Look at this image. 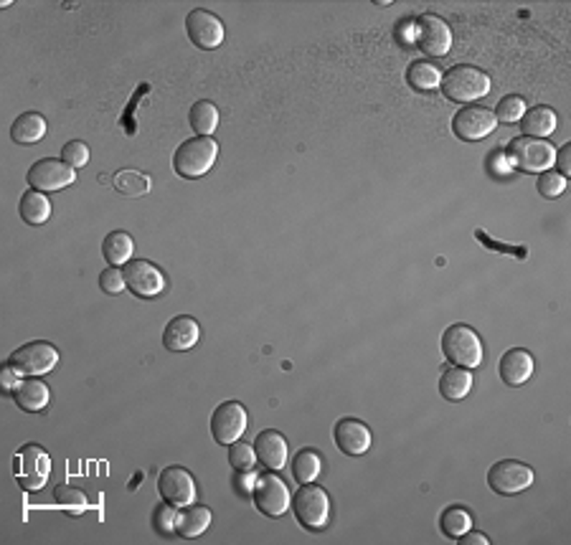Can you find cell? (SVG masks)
<instances>
[{
    "label": "cell",
    "instance_id": "1",
    "mask_svg": "<svg viewBox=\"0 0 571 545\" xmlns=\"http://www.w3.org/2000/svg\"><path fill=\"white\" fill-rule=\"evenodd\" d=\"M442 95L457 104H473L475 99L490 95V76L470 64H457L439 81Z\"/></svg>",
    "mask_w": 571,
    "mask_h": 545
},
{
    "label": "cell",
    "instance_id": "2",
    "mask_svg": "<svg viewBox=\"0 0 571 545\" xmlns=\"http://www.w3.org/2000/svg\"><path fill=\"white\" fill-rule=\"evenodd\" d=\"M216 155H219L216 140L213 137H204V134H196V137L186 140L178 150L173 152V170L181 178H201V175H206L213 168Z\"/></svg>",
    "mask_w": 571,
    "mask_h": 545
},
{
    "label": "cell",
    "instance_id": "3",
    "mask_svg": "<svg viewBox=\"0 0 571 545\" xmlns=\"http://www.w3.org/2000/svg\"><path fill=\"white\" fill-rule=\"evenodd\" d=\"M442 353L459 368H477L482 363V342L470 325H450L442 335Z\"/></svg>",
    "mask_w": 571,
    "mask_h": 545
},
{
    "label": "cell",
    "instance_id": "4",
    "mask_svg": "<svg viewBox=\"0 0 571 545\" xmlns=\"http://www.w3.org/2000/svg\"><path fill=\"white\" fill-rule=\"evenodd\" d=\"M13 472H16V480H19L20 487L28 489V492H36L49 482L51 457L38 444H26L13 457Z\"/></svg>",
    "mask_w": 571,
    "mask_h": 545
},
{
    "label": "cell",
    "instance_id": "5",
    "mask_svg": "<svg viewBox=\"0 0 571 545\" xmlns=\"http://www.w3.org/2000/svg\"><path fill=\"white\" fill-rule=\"evenodd\" d=\"M553 157H556L553 145L541 137L521 134L508 145V160L513 163V168L523 173H546L553 168Z\"/></svg>",
    "mask_w": 571,
    "mask_h": 545
},
{
    "label": "cell",
    "instance_id": "6",
    "mask_svg": "<svg viewBox=\"0 0 571 545\" xmlns=\"http://www.w3.org/2000/svg\"><path fill=\"white\" fill-rule=\"evenodd\" d=\"M289 508H292L300 526L310 527V530H320V527L328 526V518H330V497L323 487L307 482L297 489Z\"/></svg>",
    "mask_w": 571,
    "mask_h": 545
},
{
    "label": "cell",
    "instance_id": "7",
    "mask_svg": "<svg viewBox=\"0 0 571 545\" xmlns=\"http://www.w3.org/2000/svg\"><path fill=\"white\" fill-rule=\"evenodd\" d=\"M8 363L19 371L20 376H46L57 368L58 363V350L46 342V340H34V342H26L16 348Z\"/></svg>",
    "mask_w": 571,
    "mask_h": 545
},
{
    "label": "cell",
    "instance_id": "8",
    "mask_svg": "<svg viewBox=\"0 0 571 545\" xmlns=\"http://www.w3.org/2000/svg\"><path fill=\"white\" fill-rule=\"evenodd\" d=\"M251 500L257 510L266 515V518H282L287 512V508L292 505V495L287 489L285 480H280L277 474L265 472L254 480V487H251Z\"/></svg>",
    "mask_w": 571,
    "mask_h": 545
},
{
    "label": "cell",
    "instance_id": "9",
    "mask_svg": "<svg viewBox=\"0 0 571 545\" xmlns=\"http://www.w3.org/2000/svg\"><path fill=\"white\" fill-rule=\"evenodd\" d=\"M76 180V173L72 165H66L64 160L57 157H43L34 163L28 173H26V183L28 188L38 190V193H54V190H64Z\"/></svg>",
    "mask_w": 571,
    "mask_h": 545
},
{
    "label": "cell",
    "instance_id": "10",
    "mask_svg": "<svg viewBox=\"0 0 571 545\" xmlns=\"http://www.w3.org/2000/svg\"><path fill=\"white\" fill-rule=\"evenodd\" d=\"M533 470L518 459H500L488 472V485L495 495L511 497L515 492H523L533 485Z\"/></svg>",
    "mask_w": 571,
    "mask_h": 545
},
{
    "label": "cell",
    "instance_id": "11",
    "mask_svg": "<svg viewBox=\"0 0 571 545\" xmlns=\"http://www.w3.org/2000/svg\"><path fill=\"white\" fill-rule=\"evenodd\" d=\"M247 409L239 401H224L211 414V434L219 444H234L247 432Z\"/></svg>",
    "mask_w": 571,
    "mask_h": 545
},
{
    "label": "cell",
    "instance_id": "12",
    "mask_svg": "<svg viewBox=\"0 0 571 545\" xmlns=\"http://www.w3.org/2000/svg\"><path fill=\"white\" fill-rule=\"evenodd\" d=\"M186 34H189L190 43L204 49V51H213L224 43L227 38V28L219 16H213L206 8H193L186 16Z\"/></svg>",
    "mask_w": 571,
    "mask_h": 545
},
{
    "label": "cell",
    "instance_id": "13",
    "mask_svg": "<svg viewBox=\"0 0 571 545\" xmlns=\"http://www.w3.org/2000/svg\"><path fill=\"white\" fill-rule=\"evenodd\" d=\"M122 274H125L127 289L133 292L135 297L150 300V297H158L166 289V274L148 259H130L125 264Z\"/></svg>",
    "mask_w": 571,
    "mask_h": 545
},
{
    "label": "cell",
    "instance_id": "14",
    "mask_svg": "<svg viewBox=\"0 0 571 545\" xmlns=\"http://www.w3.org/2000/svg\"><path fill=\"white\" fill-rule=\"evenodd\" d=\"M495 114L488 107H477V104H467L452 117V132L465 142H477L482 137H488L495 132Z\"/></svg>",
    "mask_w": 571,
    "mask_h": 545
},
{
    "label": "cell",
    "instance_id": "15",
    "mask_svg": "<svg viewBox=\"0 0 571 545\" xmlns=\"http://www.w3.org/2000/svg\"><path fill=\"white\" fill-rule=\"evenodd\" d=\"M414 41L424 54L444 57L452 49V31L447 20H442L439 16H419L414 26Z\"/></svg>",
    "mask_w": 571,
    "mask_h": 545
},
{
    "label": "cell",
    "instance_id": "16",
    "mask_svg": "<svg viewBox=\"0 0 571 545\" xmlns=\"http://www.w3.org/2000/svg\"><path fill=\"white\" fill-rule=\"evenodd\" d=\"M158 492L168 505L186 508L196 500V482L193 474L183 467H168L158 477Z\"/></svg>",
    "mask_w": 571,
    "mask_h": 545
},
{
    "label": "cell",
    "instance_id": "17",
    "mask_svg": "<svg viewBox=\"0 0 571 545\" xmlns=\"http://www.w3.org/2000/svg\"><path fill=\"white\" fill-rule=\"evenodd\" d=\"M333 439H336V447H338L343 454H348V457H361V454H366V451L371 449V441H374L371 429H368L363 421L351 418V416H345V418H341V421L336 424Z\"/></svg>",
    "mask_w": 571,
    "mask_h": 545
},
{
    "label": "cell",
    "instance_id": "18",
    "mask_svg": "<svg viewBox=\"0 0 571 545\" xmlns=\"http://www.w3.org/2000/svg\"><path fill=\"white\" fill-rule=\"evenodd\" d=\"M198 335H201L198 322L189 315H175L163 330V345L171 353H186L198 342Z\"/></svg>",
    "mask_w": 571,
    "mask_h": 545
},
{
    "label": "cell",
    "instance_id": "19",
    "mask_svg": "<svg viewBox=\"0 0 571 545\" xmlns=\"http://www.w3.org/2000/svg\"><path fill=\"white\" fill-rule=\"evenodd\" d=\"M254 451H257V459L269 472L282 470L287 464V439L280 432H274V429H266V432L257 436Z\"/></svg>",
    "mask_w": 571,
    "mask_h": 545
},
{
    "label": "cell",
    "instance_id": "20",
    "mask_svg": "<svg viewBox=\"0 0 571 545\" xmlns=\"http://www.w3.org/2000/svg\"><path fill=\"white\" fill-rule=\"evenodd\" d=\"M498 373L505 386H523L533 376V356L523 348H513L500 357Z\"/></svg>",
    "mask_w": 571,
    "mask_h": 545
},
{
    "label": "cell",
    "instance_id": "21",
    "mask_svg": "<svg viewBox=\"0 0 571 545\" xmlns=\"http://www.w3.org/2000/svg\"><path fill=\"white\" fill-rule=\"evenodd\" d=\"M13 401L19 403V409L28 411V414H38L49 406L51 401V391L41 378H20V383L13 388Z\"/></svg>",
    "mask_w": 571,
    "mask_h": 545
},
{
    "label": "cell",
    "instance_id": "22",
    "mask_svg": "<svg viewBox=\"0 0 571 545\" xmlns=\"http://www.w3.org/2000/svg\"><path fill=\"white\" fill-rule=\"evenodd\" d=\"M211 526V510L206 505H186L175 515V533L181 538H198Z\"/></svg>",
    "mask_w": 571,
    "mask_h": 545
},
{
    "label": "cell",
    "instance_id": "23",
    "mask_svg": "<svg viewBox=\"0 0 571 545\" xmlns=\"http://www.w3.org/2000/svg\"><path fill=\"white\" fill-rule=\"evenodd\" d=\"M553 130H556V112L546 104L531 107L521 117V132L526 137H541L544 140V137L553 134Z\"/></svg>",
    "mask_w": 571,
    "mask_h": 545
},
{
    "label": "cell",
    "instance_id": "24",
    "mask_svg": "<svg viewBox=\"0 0 571 545\" xmlns=\"http://www.w3.org/2000/svg\"><path fill=\"white\" fill-rule=\"evenodd\" d=\"M19 213L26 224L41 226L51 219V201L46 198V193L38 190H26L19 201Z\"/></svg>",
    "mask_w": 571,
    "mask_h": 545
},
{
    "label": "cell",
    "instance_id": "25",
    "mask_svg": "<svg viewBox=\"0 0 571 545\" xmlns=\"http://www.w3.org/2000/svg\"><path fill=\"white\" fill-rule=\"evenodd\" d=\"M473 388V373L470 368H447L442 378H439V394L444 395L447 401H462L465 395L470 394Z\"/></svg>",
    "mask_w": 571,
    "mask_h": 545
},
{
    "label": "cell",
    "instance_id": "26",
    "mask_svg": "<svg viewBox=\"0 0 571 545\" xmlns=\"http://www.w3.org/2000/svg\"><path fill=\"white\" fill-rule=\"evenodd\" d=\"M46 134V119L38 112H23L11 125V137L19 145H34Z\"/></svg>",
    "mask_w": 571,
    "mask_h": 545
},
{
    "label": "cell",
    "instance_id": "27",
    "mask_svg": "<svg viewBox=\"0 0 571 545\" xmlns=\"http://www.w3.org/2000/svg\"><path fill=\"white\" fill-rule=\"evenodd\" d=\"M133 249L135 244L127 231H112L102 242V257L110 262V266H120L133 259Z\"/></svg>",
    "mask_w": 571,
    "mask_h": 545
},
{
    "label": "cell",
    "instance_id": "28",
    "mask_svg": "<svg viewBox=\"0 0 571 545\" xmlns=\"http://www.w3.org/2000/svg\"><path fill=\"white\" fill-rule=\"evenodd\" d=\"M439 81H442V74H439V69L435 64H429V61H414V64H409V72H406V84L414 89V92H432L435 87H439Z\"/></svg>",
    "mask_w": 571,
    "mask_h": 545
},
{
    "label": "cell",
    "instance_id": "29",
    "mask_svg": "<svg viewBox=\"0 0 571 545\" xmlns=\"http://www.w3.org/2000/svg\"><path fill=\"white\" fill-rule=\"evenodd\" d=\"M112 183L114 188H117V193H122L125 198H140V196H145V193L150 190V178H148L145 173L133 168L120 170V173L114 175Z\"/></svg>",
    "mask_w": 571,
    "mask_h": 545
},
{
    "label": "cell",
    "instance_id": "30",
    "mask_svg": "<svg viewBox=\"0 0 571 545\" xmlns=\"http://www.w3.org/2000/svg\"><path fill=\"white\" fill-rule=\"evenodd\" d=\"M189 122L190 127H193V132H198V134H204V137H211V132L216 130V125H219V110H216V104L209 102V99H198V102L190 107Z\"/></svg>",
    "mask_w": 571,
    "mask_h": 545
},
{
    "label": "cell",
    "instance_id": "31",
    "mask_svg": "<svg viewBox=\"0 0 571 545\" xmlns=\"http://www.w3.org/2000/svg\"><path fill=\"white\" fill-rule=\"evenodd\" d=\"M320 457L318 451L313 449H303L295 459H292V477L300 482V485H307V482H315V477L320 474Z\"/></svg>",
    "mask_w": 571,
    "mask_h": 545
},
{
    "label": "cell",
    "instance_id": "32",
    "mask_svg": "<svg viewBox=\"0 0 571 545\" xmlns=\"http://www.w3.org/2000/svg\"><path fill=\"white\" fill-rule=\"evenodd\" d=\"M439 527L447 538H459L473 527V515L465 508H447L439 518Z\"/></svg>",
    "mask_w": 571,
    "mask_h": 545
},
{
    "label": "cell",
    "instance_id": "33",
    "mask_svg": "<svg viewBox=\"0 0 571 545\" xmlns=\"http://www.w3.org/2000/svg\"><path fill=\"white\" fill-rule=\"evenodd\" d=\"M228 464L242 474L251 472L257 464V451H254V447H249L247 441L239 439V441L228 444Z\"/></svg>",
    "mask_w": 571,
    "mask_h": 545
},
{
    "label": "cell",
    "instance_id": "34",
    "mask_svg": "<svg viewBox=\"0 0 571 545\" xmlns=\"http://www.w3.org/2000/svg\"><path fill=\"white\" fill-rule=\"evenodd\" d=\"M523 112H526V102L515 95L503 96V99L498 102V107L493 110L495 119H498V122H503V125H513V122H521Z\"/></svg>",
    "mask_w": 571,
    "mask_h": 545
},
{
    "label": "cell",
    "instance_id": "35",
    "mask_svg": "<svg viewBox=\"0 0 571 545\" xmlns=\"http://www.w3.org/2000/svg\"><path fill=\"white\" fill-rule=\"evenodd\" d=\"M54 500H57V505L74 512V515H79L81 510H87V495L81 489L72 487V485H58L54 489Z\"/></svg>",
    "mask_w": 571,
    "mask_h": 545
},
{
    "label": "cell",
    "instance_id": "36",
    "mask_svg": "<svg viewBox=\"0 0 571 545\" xmlns=\"http://www.w3.org/2000/svg\"><path fill=\"white\" fill-rule=\"evenodd\" d=\"M536 188L544 198H559L564 190H567V178L553 173V170H546V173H538V180H536Z\"/></svg>",
    "mask_w": 571,
    "mask_h": 545
},
{
    "label": "cell",
    "instance_id": "37",
    "mask_svg": "<svg viewBox=\"0 0 571 545\" xmlns=\"http://www.w3.org/2000/svg\"><path fill=\"white\" fill-rule=\"evenodd\" d=\"M61 160L66 163V165H72V168H84L87 163H89V145L87 142H81V140H72V142H66L64 145V150H61Z\"/></svg>",
    "mask_w": 571,
    "mask_h": 545
},
{
    "label": "cell",
    "instance_id": "38",
    "mask_svg": "<svg viewBox=\"0 0 571 545\" xmlns=\"http://www.w3.org/2000/svg\"><path fill=\"white\" fill-rule=\"evenodd\" d=\"M99 287L104 289V295H120V292L127 287L122 269H117V266H107V269L99 274Z\"/></svg>",
    "mask_w": 571,
    "mask_h": 545
},
{
    "label": "cell",
    "instance_id": "39",
    "mask_svg": "<svg viewBox=\"0 0 571 545\" xmlns=\"http://www.w3.org/2000/svg\"><path fill=\"white\" fill-rule=\"evenodd\" d=\"M553 165L559 168V175L569 178V175H571V142H567V145H564L561 150H556Z\"/></svg>",
    "mask_w": 571,
    "mask_h": 545
},
{
    "label": "cell",
    "instance_id": "40",
    "mask_svg": "<svg viewBox=\"0 0 571 545\" xmlns=\"http://www.w3.org/2000/svg\"><path fill=\"white\" fill-rule=\"evenodd\" d=\"M19 376H20V373L16 371V368H13V365H11V363H8V365H3V371H0V380H3V388L13 394V388H16V386L20 383Z\"/></svg>",
    "mask_w": 571,
    "mask_h": 545
},
{
    "label": "cell",
    "instance_id": "41",
    "mask_svg": "<svg viewBox=\"0 0 571 545\" xmlns=\"http://www.w3.org/2000/svg\"><path fill=\"white\" fill-rule=\"evenodd\" d=\"M175 515H178V512H173L168 505H163V508L158 510V527H160L163 533L175 530Z\"/></svg>",
    "mask_w": 571,
    "mask_h": 545
},
{
    "label": "cell",
    "instance_id": "42",
    "mask_svg": "<svg viewBox=\"0 0 571 545\" xmlns=\"http://www.w3.org/2000/svg\"><path fill=\"white\" fill-rule=\"evenodd\" d=\"M457 543L459 545H490V541L482 535V533H475V530H467V533H462L459 538H457Z\"/></svg>",
    "mask_w": 571,
    "mask_h": 545
},
{
    "label": "cell",
    "instance_id": "43",
    "mask_svg": "<svg viewBox=\"0 0 571 545\" xmlns=\"http://www.w3.org/2000/svg\"><path fill=\"white\" fill-rule=\"evenodd\" d=\"M477 239H480V242H482L485 246H490V249H500V251H505V254H515V257H521V259L526 257V249H523V246H518V249H511V246L495 244V242H490V239H485V236H482V231H477Z\"/></svg>",
    "mask_w": 571,
    "mask_h": 545
}]
</instances>
